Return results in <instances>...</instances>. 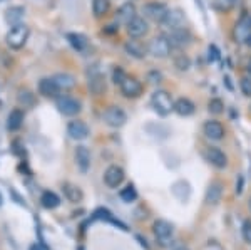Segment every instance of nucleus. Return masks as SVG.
<instances>
[{
	"label": "nucleus",
	"mask_w": 251,
	"mask_h": 250,
	"mask_svg": "<svg viewBox=\"0 0 251 250\" xmlns=\"http://www.w3.org/2000/svg\"><path fill=\"white\" fill-rule=\"evenodd\" d=\"M39 92L44 96V98H57L60 89L52 78H44L39 81Z\"/></svg>",
	"instance_id": "nucleus-23"
},
{
	"label": "nucleus",
	"mask_w": 251,
	"mask_h": 250,
	"mask_svg": "<svg viewBox=\"0 0 251 250\" xmlns=\"http://www.w3.org/2000/svg\"><path fill=\"white\" fill-rule=\"evenodd\" d=\"M246 71H248L250 74H251V59L248 60V66H246Z\"/></svg>",
	"instance_id": "nucleus-43"
},
{
	"label": "nucleus",
	"mask_w": 251,
	"mask_h": 250,
	"mask_svg": "<svg viewBox=\"0 0 251 250\" xmlns=\"http://www.w3.org/2000/svg\"><path fill=\"white\" fill-rule=\"evenodd\" d=\"M117 30H119V27L117 26H107L106 29H104L106 34H114V32H117Z\"/></svg>",
	"instance_id": "nucleus-42"
},
{
	"label": "nucleus",
	"mask_w": 251,
	"mask_h": 250,
	"mask_svg": "<svg viewBox=\"0 0 251 250\" xmlns=\"http://www.w3.org/2000/svg\"><path fill=\"white\" fill-rule=\"evenodd\" d=\"M102 119H104V123H106L107 126L121 128V126H124L126 121H127V114H126V111L123 110V108L111 106V108H107V110L104 111Z\"/></svg>",
	"instance_id": "nucleus-7"
},
{
	"label": "nucleus",
	"mask_w": 251,
	"mask_h": 250,
	"mask_svg": "<svg viewBox=\"0 0 251 250\" xmlns=\"http://www.w3.org/2000/svg\"><path fill=\"white\" fill-rule=\"evenodd\" d=\"M194 111H196V106H194V103L189 98H179L174 103V112L183 116V118L191 116Z\"/></svg>",
	"instance_id": "nucleus-24"
},
{
	"label": "nucleus",
	"mask_w": 251,
	"mask_h": 250,
	"mask_svg": "<svg viewBox=\"0 0 251 250\" xmlns=\"http://www.w3.org/2000/svg\"><path fill=\"white\" fill-rule=\"evenodd\" d=\"M24 17H25V7L24 5H12L5 10V14H3V19H5V22L9 24L10 27L22 24Z\"/></svg>",
	"instance_id": "nucleus-19"
},
{
	"label": "nucleus",
	"mask_w": 251,
	"mask_h": 250,
	"mask_svg": "<svg viewBox=\"0 0 251 250\" xmlns=\"http://www.w3.org/2000/svg\"><path fill=\"white\" fill-rule=\"evenodd\" d=\"M171 42H169V39L166 35H157V37H154L149 42L148 51L149 54H152L157 59H166L171 54Z\"/></svg>",
	"instance_id": "nucleus-4"
},
{
	"label": "nucleus",
	"mask_w": 251,
	"mask_h": 250,
	"mask_svg": "<svg viewBox=\"0 0 251 250\" xmlns=\"http://www.w3.org/2000/svg\"><path fill=\"white\" fill-rule=\"evenodd\" d=\"M30 250H39V249H37V247H35V245H34V247H32Z\"/></svg>",
	"instance_id": "nucleus-46"
},
{
	"label": "nucleus",
	"mask_w": 251,
	"mask_h": 250,
	"mask_svg": "<svg viewBox=\"0 0 251 250\" xmlns=\"http://www.w3.org/2000/svg\"><path fill=\"white\" fill-rule=\"evenodd\" d=\"M126 76H127V74L124 72L123 67H116L114 72H112V81H114L116 84H121L126 79Z\"/></svg>",
	"instance_id": "nucleus-39"
},
{
	"label": "nucleus",
	"mask_w": 251,
	"mask_h": 250,
	"mask_svg": "<svg viewBox=\"0 0 251 250\" xmlns=\"http://www.w3.org/2000/svg\"><path fill=\"white\" fill-rule=\"evenodd\" d=\"M208 52H209L208 57H209L211 62H213V60H216V59H220V51H218V47L214 46V44H211V46L208 47Z\"/></svg>",
	"instance_id": "nucleus-40"
},
{
	"label": "nucleus",
	"mask_w": 251,
	"mask_h": 250,
	"mask_svg": "<svg viewBox=\"0 0 251 250\" xmlns=\"http://www.w3.org/2000/svg\"><path fill=\"white\" fill-rule=\"evenodd\" d=\"M246 44H248V46L251 47V35H250V37H248V39H246Z\"/></svg>",
	"instance_id": "nucleus-44"
},
{
	"label": "nucleus",
	"mask_w": 251,
	"mask_h": 250,
	"mask_svg": "<svg viewBox=\"0 0 251 250\" xmlns=\"http://www.w3.org/2000/svg\"><path fill=\"white\" fill-rule=\"evenodd\" d=\"M111 10V0H92V12L94 17L100 19Z\"/></svg>",
	"instance_id": "nucleus-31"
},
{
	"label": "nucleus",
	"mask_w": 251,
	"mask_h": 250,
	"mask_svg": "<svg viewBox=\"0 0 251 250\" xmlns=\"http://www.w3.org/2000/svg\"><path fill=\"white\" fill-rule=\"evenodd\" d=\"M169 42H171V46L174 44V46L177 47H183V46H188L189 42L193 40V35L191 32H189L186 27H179V29H174L171 30V34H169Z\"/></svg>",
	"instance_id": "nucleus-20"
},
{
	"label": "nucleus",
	"mask_w": 251,
	"mask_h": 250,
	"mask_svg": "<svg viewBox=\"0 0 251 250\" xmlns=\"http://www.w3.org/2000/svg\"><path fill=\"white\" fill-rule=\"evenodd\" d=\"M55 106H57V110L66 116H75V114H79L80 110H82L80 101L71 98V96H57Z\"/></svg>",
	"instance_id": "nucleus-8"
},
{
	"label": "nucleus",
	"mask_w": 251,
	"mask_h": 250,
	"mask_svg": "<svg viewBox=\"0 0 251 250\" xmlns=\"http://www.w3.org/2000/svg\"><path fill=\"white\" fill-rule=\"evenodd\" d=\"M251 35V14H243L233 29V37L236 42H246Z\"/></svg>",
	"instance_id": "nucleus-9"
},
{
	"label": "nucleus",
	"mask_w": 251,
	"mask_h": 250,
	"mask_svg": "<svg viewBox=\"0 0 251 250\" xmlns=\"http://www.w3.org/2000/svg\"><path fill=\"white\" fill-rule=\"evenodd\" d=\"M238 0H214V7L220 12H229L236 7Z\"/></svg>",
	"instance_id": "nucleus-34"
},
{
	"label": "nucleus",
	"mask_w": 251,
	"mask_h": 250,
	"mask_svg": "<svg viewBox=\"0 0 251 250\" xmlns=\"http://www.w3.org/2000/svg\"><path fill=\"white\" fill-rule=\"evenodd\" d=\"M152 232H154L157 242L159 245L163 247H168L173 240V233H174V228L173 225L169 223L168 220H156L154 225H152Z\"/></svg>",
	"instance_id": "nucleus-6"
},
{
	"label": "nucleus",
	"mask_w": 251,
	"mask_h": 250,
	"mask_svg": "<svg viewBox=\"0 0 251 250\" xmlns=\"http://www.w3.org/2000/svg\"><path fill=\"white\" fill-rule=\"evenodd\" d=\"M40 203H42V207L47 208V210H54V208H57L60 205V198H59L57 193L47 190L40 195Z\"/></svg>",
	"instance_id": "nucleus-27"
},
{
	"label": "nucleus",
	"mask_w": 251,
	"mask_h": 250,
	"mask_svg": "<svg viewBox=\"0 0 251 250\" xmlns=\"http://www.w3.org/2000/svg\"><path fill=\"white\" fill-rule=\"evenodd\" d=\"M87 84H89V91L94 96H100L106 92V79L104 74L99 71V67L92 66L87 69Z\"/></svg>",
	"instance_id": "nucleus-3"
},
{
	"label": "nucleus",
	"mask_w": 251,
	"mask_h": 250,
	"mask_svg": "<svg viewBox=\"0 0 251 250\" xmlns=\"http://www.w3.org/2000/svg\"><path fill=\"white\" fill-rule=\"evenodd\" d=\"M151 104L154 108V111L161 116H168L169 112L174 111V103L173 98L169 96L168 91H156L151 98Z\"/></svg>",
	"instance_id": "nucleus-2"
},
{
	"label": "nucleus",
	"mask_w": 251,
	"mask_h": 250,
	"mask_svg": "<svg viewBox=\"0 0 251 250\" xmlns=\"http://www.w3.org/2000/svg\"><path fill=\"white\" fill-rule=\"evenodd\" d=\"M171 192H173L174 195H176L181 201H186V200L189 198V195H191V187H189L188 181L179 180V181H176V183H174L173 187H171Z\"/></svg>",
	"instance_id": "nucleus-26"
},
{
	"label": "nucleus",
	"mask_w": 251,
	"mask_h": 250,
	"mask_svg": "<svg viewBox=\"0 0 251 250\" xmlns=\"http://www.w3.org/2000/svg\"><path fill=\"white\" fill-rule=\"evenodd\" d=\"M124 170L117 165H111L106 171H104V183L109 188H117L121 187V183L124 181Z\"/></svg>",
	"instance_id": "nucleus-12"
},
{
	"label": "nucleus",
	"mask_w": 251,
	"mask_h": 250,
	"mask_svg": "<svg viewBox=\"0 0 251 250\" xmlns=\"http://www.w3.org/2000/svg\"><path fill=\"white\" fill-rule=\"evenodd\" d=\"M75 165H77L80 173H87L91 168V151L87 146H77L75 148Z\"/></svg>",
	"instance_id": "nucleus-21"
},
{
	"label": "nucleus",
	"mask_w": 251,
	"mask_h": 250,
	"mask_svg": "<svg viewBox=\"0 0 251 250\" xmlns=\"http://www.w3.org/2000/svg\"><path fill=\"white\" fill-rule=\"evenodd\" d=\"M240 87L246 98H251V78H243L240 81Z\"/></svg>",
	"instance_id": "nucleus-38"
},
{
	"label": "nucleus",
	"mask_w": 251,
	"mask_h": 250,
	"mask_svg": "<svg viewBox=\"0 0 251 250\" xmlns=\"http://www.w3.org/2000/svg\"><path fill=\"white\" fill-rule=\"evenodd\" d=\"M176 250H189V249H186V247H179V249H176Z\"/></svg>",
	"instance_id": "nucleus-45"
},
{
	"label": "nucleus",
	"mask_w": 251,
	"mask_h": 250,
	"mask_svg": "<svg viewBox=\"0 0 251 250\" xmlns=\"http://www.w3.org/2000/svg\"><path fill=\"white\" fill-rule=\"evenodd\" d=\"M89 126L84 121H71L67 124V135L69 138L75 139V141H82L89 136Z\"/></svg>",
	"instance_id": "nucleus-13"
},
{
	"label": "nucleus",
	"mask_w": 251,
	"mask_h": 250,
	"mask_svg": "<svg viewBox=\"0 0 251 250\" xmlns=\"http://www.w3.org/2000/svg\"><path fill=\"white\" fill-rule=\"evenodd\" d=\"M67 40L77 52H84L87 49V37H86V35L71 32V34H67Z\"/></svg>",
	"instance_id": "nucleus-30"
},
{
	"label": "nucleus",
	"mask_w": 251,
	"mask_h": 250,
	"mask_svg": "<svg viewBox=\"0 0 251 250\" xmlns=\"http://www.w3.org/2000/svg\"><path fill=\"white\" fill-rule=\"evenodd\" d=\"M206 160H208L214 168H218V170H223V168L228 167V156L225 155V151L216 146L208 148V151H206Z\"/></svg>",
	"instance_id": "nucleus-14"
},
{
	"label": "nucleus",
	"mask_w": 251,
	"mask_h": 250,
	"mask_svg": "<svg viewBox=\"0 0 251 250\" xmlns=\"http://www.w3.org/2000/svg\"><path fill=\"white\" fill-rule=\"evenodd\" d=\"M148 30H149V26H148V20H146L144 17H134L131 22L127 24L129 35L134 37V39L143 37V35L148 34Z\"/></svg>",
	"instance_id": "nucleus-18"
},
{
	"label": "nucleus",
	"mask_w": 251,
	"mask_h": 250,
	"mask_svg": "<svg viewBox=\"0 0 251 250\" xmlns=\"http://www.w3.org/2000/svg\"><path fill=\"white\" fill-rule=\"evenodd\" d=\"M243 183H245V178H243V176H238V180H236V188H234L236 195H241V193H243Z\"/></svg>",
	"instance_id": "nucleus-41"
},
{
	"label": "nucleus",
	"mask_w": 251,
	"mask_h": 250,
	"mask_svg": "<svg viewBox=\"0 0 251 250\" xmlns=\"http://www.w3.org/2000/svg\"><path fill=\"white\" fill-rule=\"evenodd\" d=\"M34 2H37V0H34Z\"/></svg>",
	"instance_id": "nucleus-51"
},
{
	"label": "nucleus",
	"mask_w": 251,
	"mask_h": 250,
	"mask_svg": "<svg viewBox=\"0 0 251 250\" xmlns=\"http://www.w3.org/2000/svg\"><path fill=\"white\" fill-rule=\"evenodd\" d=\"M203 131L206 135V138L211 139V141H220L225 138V126L220 123V121H206L204 126H203Z\"/></svg>",
	"instance_id": "nucleus-15"
},
{
	"label": "nucleus",
	"mask_w": 251,
	"mask_h": 250,
	"mask_svg": "<svg viewBox=\"0 0 251 250\" xmlns=\"http://www.w3.org/2000/svg\"><path fill=\"white\" fill-rule=\"evenodd\" d=\"M62 192H64V195H66V198L69 201H72V203H77V201L82 200V196H84L82 192H80V188L72 183H64Z\"/></svg>",
	"instance_id": "nucleus-29"
},
{
	"label": "nucleus",
	"mask_w": 251,
	"mask_h": 250,
	"mask_svg": "<svg viewBox=\"0 0 251 250\" xmlns=\"http://www.w3.org/2000/svg\"><path fill=\"white\" fill-rule=\"evenodd\" d=\"M208 111L211 112V114H221L223 111H225V103L220 99V98H213L209 99L208 103Z\"/></svg>",
	"instance_id": "nucleus-33"
},
{
	"label": "nucleus",
	"mask_w": 251,
	"mask_h": 250,
	"mask_svg": "<svg viewBox=\"0 0 251 250\" xmlns=\"http://www.w3.org/2000/svg\"><path fill=\"white\" fill-rule=\"evenodd\" d=\"M174 64H176V67L179 71H188L189 69V66H191V60H189L188 56H184V54H181V56H177L176 60H174Z\"/></svg>",
	"instance_id": "nucleus-36"
},
{
	"label": "nucleus",
	"mask_w": 251,
	"mask_h": 250,
	"mask_svg": "<svg viewBox=\"0 0 251 250\" xmlns=\"http://www.w3.org/2000/svg\"><path fill=\"white\" fill-rule=\"evenodd\" d=\"M30 35V29L25 26V24H19V26H14L12 29L7 32L5 40H7V46L10 49H22L25 46V42L29 40Z\"/></svg>",
	"instance_id": "nucleus-1"
},
{
	"label": "nucleus",
	"mask_w": 251,
	"mask_h": 250,
	"mask_svg": "<svg viewBox=\"0 0 251 250\" xmlns=\"http://www.w3.org/2000/svg\"><path fill=\"white\" fill-rule=\"evenodd\" d=\"M52 79H54V83L57 84V87L60 91H69V89H72V87H75V84H77L74 76L67 74V72H59V74H55Z\"/></svg>",
	"instance_id": "nucleus-25"
},
{
	"label": "nucleus",
	"mask_w": 251,
	"mask_h": 250,
	"mask_svg": "<svg viewBox=\"0 0 251 250\" xmlns=\"http://www.w3.org/2000/svg\"><path fill=\"white\" fill-rule=\"evenodd\" d=\"M119 87H121V92L129 99H136L143 94V84L136 78H131V76H126V79L119 84Z\"/></svg>",
	"instance_id": "nucleus-10"
},
{
	"label": "nucleus",
	"mask_w": 251,
	"mask_h": 250,
	"mask_svg": "<svg viewBox=\"0 0 251 250\" xmlns=\"http://www.w3.org/2000/svg\"><path fill=\"white\" fill-rule=\"evenodd\" d=\"M124 51L134 59H144L146 56H148V52H149L148 47H146L141 40H137L134 37L129 39L127 42L124 44Z\"/></svg>",
	"instance_id": "nucleus-16"
},
{
	"label": "nucleus",
	"mask_w": 251,
	"mask_h": 250,
	"mask_svg": "<svg viewBox=\"0 0 251 250\" xmlns=\"http://www.w3.org/2000/svg\"><path fill=\"white\" fill-rule=\"evenodd\" d=\"M24 124V112L20 110L10 111L9 118H7V130L9 131H19Z\"/></svg>",
	"instance_id": "nucleus-28"
},
{
	"label": "nucleus",
	"mask_w": 251,
	"mask_h": 250,
	"mask_svg": "<svg viewBox=\"0 0 251 250\" xmlns=\"http://www.w3.org/2000/svg\"><path fill=\"white\" fill-rule=\"evenodd\" d=\"M77 250H84V247H79V249H77Z\"/></svg>",
	"instance_id": "nucleus-48"
},
{
	"label": "nucleus",
	"mask_w": 251,
	"mask_h": 250,
	"mask_svg": "<svg viewBox=\"0 0 251 250\" xmlns=\"http://www.w3.org/2000/svg\"><path fill=\"white\" fill-rule=\"evenodd\" d=\"M241 235L246 244H251V220H245L241 227Z\"/></svg>",
	"instance_id": "nucleus-37"
},
{
	"label": "nucleus",
	"mask_w": 251,
	"mask_h": 250,
	"mask_svg": "<svg viewBox=\"0 0 251 250\" xmlns=\"http://www.w3.org/2000/svg\"><path fill=\"white\" fill-rule=\"evenodd\" d=\"M223 192H225V185H223V181H220V180L211 181L209 187H208V190H206L204 203L208 205V207H216L223 198Z\"/></svg>",
	"instance_id": "nucleus-11"
},
{
	"label": "nucleus",
	"mask_w": 251,
	"mask_h": 250,
	"mask_svg": "<svg viewBox=\"0 0 251 250\" xmlns=\"http://www.w3.org/2000/svg\"><path fill=\"white\" fill-rule=\"evenodd\" d=\"M250 208H251V200H250Z\"/></svg>",
	"instance_id": "nucleus-50"
},
{
	"label": "nucleus",
	"mask_w": 251,
	"mask_h": 250,
	"mask_svg": "<svg viewBox=\"0 0 251 250\" xmlns=\"http://www.w3.org/2000/svg\"><path fill=\"white\" fill-rule=\"evenodd\" d=\"M163 24L168 29H179V27H184V12L181 9H171L166 15V19L163 20Z\"/></svg>",
	"instance_id": "nucleus-22"
},
{
	"label": "nucleus",
	"mask_w": 251,
	"mask_h": 250,
	"mask_svg": "<svg viewBox=\"0 0 251 250\" xmlns=\"http://www.w3.org/2000/svg\"><path fill=\"white\" fill-rule=\"evenodd\" d=\"M119 196L123 198V201H126V203L134 201L137 198V192H136L134 185H127L126 188H123V190L119 192Z\"/></svg>",
	"instance_id": "nucleus-32"
},
{
	"label": "nucleus",
	"mask_w": 251,
	"mask_h": 250,
	"mask_svg": "<svg viewBox=\"0 0 251 250\" xmlns=\"http://www.w3.org/2000/svg\"><path fill=\"white\" fill-rule=\"evenodd\" d=\"M2 201H3V200H2V195H0V205H2Z\"/></svg>",
	"instance_id": "nucleus-47"
},
{
	"label": "nucleus",
	"mask_w": 251,
	"mask_h": 250,
	"mask_svg": "<svg viewBox=\"0 0 251 250\" xmlns=\"http://www.w3.org/2000/svg\"><path fill=\"white\" fill-rule=\"evenodd\" d=\"M168 12H169V9L163 2H148L143 7L144 17L152 20V22H157V24H163V20L166 19Z\"/></svg>",
	"instance_id": "nucleus-5"
},
{
	"label": "nucleus",
	"mask_w": 251,
	"mask_h": 250,
	"mask_svg": "<svg viewBox=\"0 0 251 250\" xmlns=\"http://www.w3.org/2000/svg\"><path fill=\"white\" fill-rule=\"evenodd\" d=\"M137 17V10H136V5L131 2H126L123 5L117 9L116 12V22L117 24H126L127 26L132 19Z\"/></svg>",
	"instance_id": "nucleus-17"
},
{
	"label": "nucleus",
	"mask_w": 251,
	"mask_h": 250,
	"mask_svg": "<svg viewBox=\"0 0 251 250\" xmlns=\"http://www.w3.org/2000/svg\"><path fill=\"white\" fill-rule=\"evenodd\" d=\"M17 99H19V103L22 104L24 108H27V106H32V104L35 103V98H34V94H32L30 91H20L19 92V96H17Z\"/></svg>",
	"instance_id": "nucleus-35"
},
{
	"label": "nucleus",
	"mask_w": 251,
	"mask_h": 250,
	"mask_svg": "<svg viewBox=\"0 0 251 250\" xmlns=\"http://www.w3.org/2000/svg\"><path fill=\"white\" fill-rule=\"evenodd\" d=\"M2 2H5V0H0V3H2Z\"/></svg>",
	"instance_id": "nucleus-49"
}]
</instances>
